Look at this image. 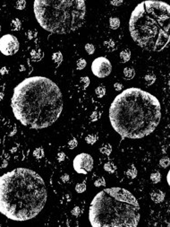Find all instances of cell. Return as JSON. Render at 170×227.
Listing matches in <instances>:
<instances>
[{
	"label": "cell",
	"instance_id": "9",
	"mask_svg": "<svg viewBox=\"0 0 170 227\" xmlns=\"http://www.w3.org/2000/svg\"><path fill=\"white\" fill-rule=\"evenodd\" d=\"M112 65L105 57H98L91 63V72L98 78H105L110 75Z\"/></svg>",
	"mask_w": 170,
	"mask_h": 227
},
{
	"label": "cell",
	"instance_id": "2",
	"mask_svg": "<svg viewBox=\"0 0 170 227\" xmlns=\"http://www.w3.org/2000/svg\"><path fill=\"white\" fill-rule=\"evenodd\" d=\"M112 128L123 138L140 139L150 135L161 120V106L156 96L132 87L118 94L109 108Z\"/></svg>",
	"mask_w": 170,
	"mask_h": 227
},
{
	"label": "cell",
	"instance_id": "7",
	"mask_svg": "<svg viewBox=\"0 0 170 227\" xmlns=\"http://www.w3.org/2000/svg\"><path fill=\"white\" fill-rule=\"evenodd\" d=\"M94 165V160L92 156L86 153H82L75 156L73 162L74 171L77 173L87 174L91 172Z\"/></svg>",
	"mask_w": 170,
	"mask_h": 227
},
{
	"label": "cell",
	"instance_id": "8",
	"mask_svg": "<svg viewBox=\"0 0 170 227\" xmlns=\"http://www.w3.org/2000/svg\"><path fill=\"white\" fill-rule=\"evenodd\" d=\"M18 39L12 34H5L0 38V52L5 56H13L19 50Z\"/></svg>",
	"mask_w": 170,
	"mask_h": 227
},
{
	"label": "cell",
	"instance_id": "12",
	"mask_svg": "<svg viewBox=\"0 0 170 227\" xmlns=\"http://www.w3.org/2000/svg\"><path fill=\"white\" fill-rule=\"evenodd\" d=\"M52 60L55 63V67H59L63 61V55L60 51H56L52 55Z\"/></svg>",
	"mask_w": 170,
	"mask_h": 227
},
{
	"label": "cell",
	"instance_id": "14",
	"mask_svg": "<svg viewBox=\"0 0 170 227\" xmlns=\"http://www.w3.org/2000/svg\"><path fill=\"white\" fill-rule=\"evenodd\" d=\"M126 176L129 178V179H135L136 177H137V175H138V171H137V169H136V167L134 165V164H132L128 169H127V171H126Z\"/></svg>",
	"mask_w": 170,
	"mask_h": 227
},
{
	"label": "cell",
	"instance_id": "19",
	"mask_svg": "<svg viewBox=\"0 0 170 227\" xmlns=\"http://www.w3.org/2000/svg\"><path fill=\"white\" fill-rule=\"evenodd\" d=\"M99 152L105 155H109L112 153V146L110 144H104L100 148H99Z\"/></svg>",
	"mask_w": 170,
	"mask_h": 227
},
{
	"label": "cell",
	"instance_id": "31",
	"mask_svg": "<svg viewBox=\"0 0 170 227\" xmlns=\"http://www.w3.org/2000/svg\"><path fill=\"white\" fill-rule=\"evenodd\" d=\"M85 50L89 55H92L95 52V46L91 43H87L85 45Z\"/></svg>",
	"mask_w": 170,
	"mask_h": 227
},
{
	"label": "cell",
	"instance_id": "39",
	"mask_svg": "<svg viewBox=\"0 0 170 227\" xmlns=\"http://www.w3.org/2000/svg\"><path fill=\"white\" fill-rule=\"evenodd\" d=\"M61 180H62V181H63V182L66 183V182H68V181H69V180H70V177H69V175H68V174L65 173L64 175H62V177H61Z\"/></svg>",
	"mask_w": 170,
	"mask_h": 227
},
{
	"label": "cell",
	"instance_id": "20",
	"mask_svg": "<svg viewBox=\"0 0 170 227\" xmlns=\"http://www.w3.org/2000/svg\"><path fill=\"white\" fill-rule=\"evenodd\" d=\"M11 28L13 31H20L22 28V22L18 18H15L11 22Z\"/></svg>",
	"mask_w": 170,
	"mask_h": 227
},
{
	"label": "cell",
	"instance_id": "43",
	"mask_svg": "<svg viewBox=\"0 0 170 227\" xmlns=\"http://www.w3.org/2000/svg\"><path fill=\"white\" fill-rule=\"evenodd\" d=\"M0 144H1V138H0Z\"/></svg>",
	"mask_w": 170,
	"mask_h": 227
},
{
	"label": "cell",
	"instance_id": "1",
	"mask_svg": "<svg viewBox=\"0 0 170 227\" xmlns=\"http://www.w3.org/2000/svg\"><path fill=\"white\" fill-rule=\"evenodd\" d=\"M11 107L15 119L23 126L42 129L59 119L64 108L63 94L51 79L31 76L15 86Z\"/></svg>",
	"mask_w": 170,
	"mask_h": 227
},
{
	"label": "cell",
	"instance_id": "32",
	"mask_svg": "<svg viewBox=\"0 0 170 227\" xmlns=\"http://www.w3.org/2000/svg\"><path fill=\"white\" fill-rule=\"evenodd\" d=\"M169 163H170V161H169L168 157H164V158H162V159L159 161V165H160L162 168H166V167H168Z\"/></svg>",
	"mask_w": 170,
	"mask_h": 227
},
{
	"label": "cell",
	"instance_id": "5",
	"mask_svg": "<svg viewBox=\"0 0 170 227\" xmlns=\"http://www.w3.org/2000/svg\"><path fill=\"white\" fill-rule=\"evenodd\" d=\"M170 7L160 1H144L137 5L129 20V32L142 48L158 52L170 40Z\"/></svg>",
	"mask_w": 170,
	"mask_h": 227
},
{
	"label": "cell",
	"instance_id": "36",
	"mask_svg": "<svg viewBox=\"0 0 170 227\" xmlns=\"http://www.w3.org/2000/svg\"><path fill=\"white\" fill-rule=\"evenodd\" d=\"M66 154L65 153H63V152H59L58 154V156H56V158H58V162H63V161H65V159H66Z\"/></svg>",
	"mask_w": 170,
	"mask_h": 227
},
{
	"label": "cell",
	"instance_id": "3",
	"mask_svg": "<svg viewBox=\"0 0 170 227\" xmlns=\"http://www.w3.org/2000/svg\"><path fill=\"white\" fill-rule=\"evenodd\" d=\"M45 181L31 169L16 168L0 177V213L13 221H28L44 208Z\"/></svg>",
	"mask_w": 170,
	"mask_h": 227
},
{
	"label": "cell",
	"instance_id": "16",
	"mask_svg": "<svg viewBox=\"0 0 170 227\" xmlns=\"http://www.w3.org/2000/svg\"><path fill=\"white\" fill-rule=\"evenodd\" d=\"M120 59L122 62L126 63L131 60V50L130 49H124L120 52Z\"/></svg>",
	"mask_w": 170,
	"mask_h": 227
},
{
	"label": "cell",
	"instance_id": "23",
	"mask_svg": "<svg viewBox=\"0 0 170 227\" xmlns=\"http://www.w3.org/2000/svg\"><path fill=\"white\" fill-rule=\"evenodd\" d=\"M144 80L147 84V85H151L155 83L156 81V76L155 75L153 74H149V75H146L145 77H144Z\"/></svg>",
	"mask_w": 170,
	"mask_h": 227
},
{
	"label": "cell",
	"instance_id": "24",
	"mask_svg": "<svg viewBox=\"0 0 170 227\" xmlns=\"http://www.w3.org/2000/svg\"><path fill=\"white\" fill-rule=\"evenodd\" d=\"M95 93L98 98H102L106 94V88L102 85H99L95 89Z\"/></svg>",
	"mask_w": 170,
	"mask_h": 227
},
{
	"label": "cell",
	"instance_id": "15",
	"mask_svg": "<svg viewBox=\"0 0 170 227\" xmlns=\"http://www.w3.org/2000/svg\"><path fill=\"white\" fill-rule=\"evenodd\" d=\"M104 170L110 174L115 173V172L117 171V165L111 162H107L104 164Z\"/></svg>",
	"mask_w": 170,
	"mask_h": 227
},
{
	"label": "cell",
	"instance_id": "28",
	"mask_svg": "<svg viewBox=\"0 0 170 227\" xmlns=\"http://www.w3.org/2000/svg\"><path fill=\"white\" fill-rule=\"evenodd\" d=\"M86 184L84 183V182H82V183H78V184H76V186H75V190H76V192L77 193H83V192H85L86 191Z\"/></svg>",
	"mask_w": 170,
	"mask_h": 227
},
{
	"label": "cell",
	"instance_id": "30",
	"mask_svg": "<svg viewBox=\"0 0 170 227\" xmlns=\"http://www.w3.org/2000/svg\"><path fill=\"white\" fill-rule=\"evenodd\" d=\"M15 7L18 10H23L26 7V1L24 0H20L15 4Z\"/></svg>",
	"mask_w": 170,
	"mask_h": 227
},
{
	"label": "cell",
	"instance_id": "42",
	"mask_svg": "<svg viewBox=\"0 0 170 227\" xmlns=\"http://www.w3.org/2000/svg\"><path fill=\"white\" fill-rule=\"evenodd\" d=\"M0 32H1V25H0Z\"/></svg>",
	"mask_w": 170,
	"mask_h": 227
},
{
	"label": "cell",
	"instance_id": "4",
	"mask_svg": "<svg viewBox=\"0 0 170 227\" xmlns=\"http://www.w3.org/2000/svg\"><path fill=\"white\" fill-rule=\"evenodd\" d=\"M140 218L137 198L124 188L101 190L90 206L89 220L93 227H136Z\"/></svg>",
	"mask_w": 170,
	"mask_h": 227
},
{
	"label": "cell",
	"instance_id": "33",
	"mask_svg": "<svg viewBox=\"0 0 170 227\" xmlns=\"http://www.w3.org/2000/svg\"><path fill=\"white\" fill-rule=\"evenodd\" d=\"M100 117H101V113H99L98 111H93L91 113V115H90V120L95 122V121L98 120V119Z\"/></svg>",
	"mask_w": 170,
	"mask_h": 227
},
{
	"label": "cell",
	"instance_id": "25",
	"mask_svg": "<svg viewBox=\"0 0 170 227\" xmlns=\"http://www.w3.org/2000/svg\"><path fill=\"white\" fill-rule=\"evenodd\" d=\"M98 140V137L94 134H90L85 137V141L89 145H94Z\"/></svg>",
	"mask_w": 170,
	"mask_h": 227
},
{
	"label": "cell",
	"instance_id": "17",
	"mask_svg": "<svg viewBox=\"0 0 170 227\" xmlns=\"http://www.w3.org/2000/svg\"><path fill=\"white\" fill-rule=\"evenodd\" d=\"M104 47H105L106 50L108 51V52H112L117 48H116V42L113 40H108L104 41Z\"/></svg>",
	"mask_w": 170,
	"mask_h": 227
},
{
	"label": "cell",
	"instance_id": "6",
	"mask_svg": "<svg viewBox=\"0 0 170 227\" xmlns=\"http://www.w3.org/2000/svg\"><path fill=\"white\" fill-rule=\"evenodd\" d=\"M33 10L39 25L55 34L78 30L86 16V4L82 0H36Z\"/></svg>",
	"mask_w": 170,
	"mask_h": 227
},
{
	"label": "cell",
	"instance_id": "41",
	"mask_svg": "<svg viewBox=\"0 0 170 227\" xmlns=\"http://www.w3.org/2000/svg\"><path fill=\"white\" fill-rule=\"evenodd\" d=\"M167 182L169 183V173H167Z\"/></svg>",
	"mask_w": 170,
	"mask_h": 227
},
{
	"label": "cell",
	"instance_id": "18",
	"mask_svg": "<svg viewBox=\"0 0 170 227\" xmlns=\"http://www.w3.org/2000/svg\"><path fill=\"white\" fill-rule=\"evenodd\" d=\"M109 26L112 30H117L120 26V20L117 17H111L109 19Z\"/></svg>",
	"mask_w": 170,
	"mask_h": 227
},
{
	"label": "cell",
	"instance_id": "13",
	"mask_svg": "<svg viewBox=\"0 0 170 227\" xmlns=\"http://www.w3.org/2000/svg\"><path fill=\"white\" fill-rule=\"evenodd\" d=\"M124 77L125 80H132L135 76V70L133 68L127 67L124 69Z\"/></svg>",
	"mask_w": 170,
	"mask_h": 227
},
{
	"label": "cell",
	"instance_id": "11",
	"mask_svg": "<svg viewBox=\"0 0 170 227\" xmlns=\"http://www.w3.org/2000/svg\"><path fill=\"white\" fill-rule=\"evenodd\" d=\"M44 57V53L41 49H33L31 51V58L33 61H40Z\"/></svg>",
	"mask_w": 170,
	"mask_h": 227
},
{
	"label": "cell",
	"instance_id": "22",
	"mask_svg": "<svg viewBox=\"0 0 170 227\" xmlns=\"http://www.w3.org/2000/svg\"><path fill=\"white\" fill-rule=\"evenodd\" d=\"M44 155H45V152L42 147H38L33 151V156L37 159H41L44 157Z\"/></svg>",
	"mask_w": 170,
	"mask_h": 227
},
{
	"label": "cell",
	"instance_id": "29",
	"mask_svg": "<svg viewBox=\"0 0 170 227\" xmlns=\"http://www.w3.org/2000/svg\"><path fill=\"white\" fill-rule=\"evenodd\" d=\"M81 84H82V89H86L89 85H90V78L88 76H82L81 77V80H80Z\"/></svg>",
	"mask_w": 170,
	"mask_h": 227
},
{
	"label": "cell",
	"instance_id": "38",
	"mask_svg": "<svg viewBox=\"0 0 170 227\" xmlns=\"http://www.w3.org/2000/svg\"><path fill=\"white\" fill-rule=\"evenodd\" d=\"M123 3H124L123 0H115V1H111V2H110L111 5L115 6V7H119V6H121Z\"/></svg>",
	"mask_w": 170,
	"mask_h": 227
},
{
	"label": "cell",
	"instance_id": "10",
	"mask_svg": "<svg viewBox=\"0 0 170 227\" xmlns=\"http://www.w3.org/2000/svg\"><path fill=\"white\" fill-rule=\"evenodd\" d=\"M165 193L160 190H155L150 193V198L154 203H161L165 199Z\"/></svg>",
	"mask_w": 170,
	"mask_h": 227
},
{
	"label": "cell",
	"instance_id": "27",
	"mask_svg": "<svg viewBox=\"0 0 170 227\" xmlns=\"http://www.w3.org/2000/svg\"><path fill=\"white\" fill-rule=\"evenodd\" d=\"M94 186L97 188L99 187H106V181L103 177H99L95 181H94Z\"/></svg>",
	"mask_w": 170,
	"mask_h": 227
},
{
	"label": "cell",
	"instance_id": "21",
	"mask_svg": "<svg viewBox=\"0 0 170 227\" xmlns=\"http://www.w3.org/2000/svg\"><path fill=\"white\" fill-rule=\"evenodd\" d=\"M150 181H152V183L157 184L161 181V174L159 172H154L150 174Z\"/></svg>",
	"mask_w": 170,
	"mask_h": 227
},
{
	"label": "cell",
	"instance_id": "40",
	"mask_svg": "<svg viewBox=\"0 0 170 227\" xmlns=\"http://www.w3.org/2000/svg\"><path fill=\"white\" fill-rule=\"evenodd\" d=\"M0 73H1V75H6L8 73V69L6 67H4L1 70H0Z\"/></svg>",
	"mask_w": 170,
	"mask_h": 227
},
{
	"label": "cell",
	"instance_id": "37",
	"mask_svg": "<svg viewBox=\"0 0 170 227\" xmlns=\"http://www.w3.org/2000/svg\"><path fill=\"white\" fill-rule=\"evenodd\" d=\"M114 88H115V90H116V91L120 92V91H122V90H123L124 86H123V84H120V83H115V84H114Z\"/></svg>",
	"mask_w": 170,
	"mask_h": 227
},
{
	"label": "cell",
	"instance_id": "35",
	"mask_svg": "<svg viewBox=\"0 0 170 227\" xmlns=\"http://www.w3.org/2000/svg\"><path fill=\"white\" fill-rule=\"evenodd\" d=\"M72 215L75 217L79 216L81 215V208L79 206H74L73 209H72Z\"/></svg>",
	"mask_w": 170,
	"mask_h": 227
},
{
	"label": "cell",
	"instance_id": "34",
	"mask_svg": "<svg viewBox=\"0 0 170 227\" xmlns=\"http://www.w3.org/2000/svg\"><path fill=\"white\" fill-rule=\"evenodd\" d=\"M78 145V141L76 138H72L71 140H69L68 142V147L70 149H74L76 146Z\"/></svg>",
	"mask_w": 170,
	"mask_h": 227
},
{
	"label": "cell",
	"instance_id": "26",
	"mask_svg": "<svg viewBox=\"0 0 170 227\" xmlns=\"http://www.w3.org/2000/svg\"><path fill=\"white\" fill-rule=\"evenodd\" d=\"M87 66V62L84 59H80L77 60L76 62V68L78 70H82L85 68V67Z\"/></svg>",
	"mask_w": 170,
	"mask_h": 227
}]
</instances>
